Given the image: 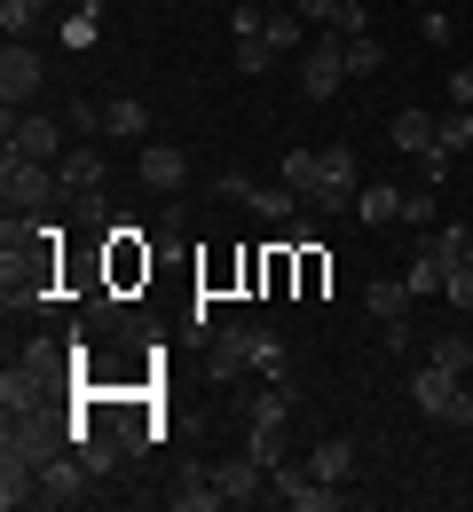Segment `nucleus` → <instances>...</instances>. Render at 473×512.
Returning <instances> with one entry per match:
<instances>
[{"instance_id":"0eeeda50","label":"nucleus","mask_w":473,"mask_h":512,"mask_svg":"<svg viewBox=\"0 0 473 512\" xmlns=\"http://www.w3.org/2000/svg\"><path fill=\"white\" fill-rule=\"evenodd\" d=\"M174 512H229V497H221V481H213L205 457H182V465H174Z\"/></svg>"},{"instance_id":"aec40b11","label":"nucleus","mask_w":473,"mask_h":512,"mask_svg":"<svg viewBox=\"0 0 473 512\" xmlns=\"http://www.w3.org/2000/svg\"><path fill=\"white\" fill-rule=\"evenodd\" d=\"M142 127H150V111H142L135 95H119V103H103V134H127V142H142Z\"/></svg>"},{"instance_id":"473e14b6","label":"nucleus","mask_w":473,"mask_h":512,"mask_svg":"<svg viewBox=\"0 0 473 512\" xmlns=\"http://www.w3.org/2000/svg\"><path fill=\"white\" fill-rule=\"evenodd\" d=\"M40 8H48V0H0V24H8V40H16V32H32V24H40Z\"/></svg>"},{"instance_id":"9d476101","label":"nucleus","mask_w":473,"mask_h":512,"mask_svg":"<svg viewBox=\"0 0 473 512\" xmlns=\"http://www.w3.org/2000/svg\"><path fill=\"white\" fill-rule=\"evenodd\" d=\"M87 481H95V473H87V457H79V449L48 457V465H40V505H79V497H87Z\"/></svg>"},{"instance_id":"c9c22d12","label":"nucleus","mask_w":473,"mask_h":512,"mask_svg":"<svg viewBox=\"0 0 473 512\" xmlns=\"http://www.w3.org/2000/svg\"><path fill=\"white\" fill-rule=\"evenodd\" d=\"M418 166H426V182H434V190H442V182H450V166H458V158H450V150H426V158H418Z\"/></svg>"},{"instance_id":"1a4fd4ad","label":"nucleus","mask_w":473,"mask_h":512,"mask_svg":"<svg viewBox=\"0 0 473 512\" xmlns=\"http://www.w3.org/2000/svg\"><path fill=\"white\" fill-rule=\"evenodd\" d=\"M40 79H48V64H40L32 48H16V40H8V56H0V103H8V111H24V103L40 95Z\"/></svg>"},{"instance_id":"7ed1b4c3","label":"nucleus","mask_w":473,"mask_h":512,"mask_svg":"<svg viewBox=\"0 0 473 512\" xmlns=\"http://www.w3.org/2000/svg\"><path fill=\"white\" fill-rule=\"evenodd\" d=\"M347 79H355V71H347V40H339V32H332V40H316V48L300 56V95H316V103H332Z\"/></svg>"},{"instance_id":"f03ea898","label":"nucleus","mask_w":473,"mask_h":512,"mask_svg":"<svg viewBox=\"0 0 473 512\" xmlns=\"http://www.w3.org/2000/svg\"><path fill=\"white\" fill-rule=\"evenodd\" d=\"M0 190H8V213H32V205H48L64 182H56L48 158H16V150H8V158H0Z\"/></svg>"},{"instance_id":"dca6fc26","label":"nucleus","mask_w":473,"mask_h":512,"mask_svg":"<svg viewBox=\"0 0 473 512\" xmlns=\"http://www.w3.org/2000/svg\"><path fill=\"white\" fill-rule=\"evenodd\" d=\"M284 190L292 197H324V150H292V158H284Z\"/></svg>"},{"instance_id":"2eb2a0df","label":"nucleus","mask_w":473,"mask_h":512,"mask_svg":"<svg viewBox=\"0 0 473 512\" xmlns=\"http://www.w3.org/2000/svg\"><path fill=\"white\" fill-rule=\"evenodd\" d=\"M308 473H316V481H347V473H355V442H347V434L316 442L308 449Z\"/></svg>"},{"instance_id":"e433bc0d","label":"nucleus","mask_w":473,"mask_h":512,"mask_svg":"<svg viewBox=\"0 0 473 512\" xmlns=\"http://www.w3.org/2000/svg\"><path fill=\"white\" fill-rule=\"evenodd\" d=\"M450 103H458V111H473V64L450 71Z\"/></svg>"},{"instance_id":"f3484780","label":"nucleus","mask_w":473,"mask_h":512,"mask_svg":"<svg viewBox=\"0 0 473 512\" xmlns=\"http://www.w3.org/2000/svg\"><path fill=\"white\" fill-rule=\"evenodd\" d=\"M426 253L442 260V268H458V260L473 253V229L466 221H434V229H426Z\"/></svg>"},{"instance_id":"6ab92c4d","label":"nucleus","mask_w":473,"mask_h":512,"mask_svg":"<svg viewBox=\"0 0 473 512\" xmlns=\"http://www.w3.org/2000/svg\"><path fill=\"white\" fill-rule=\"evenodd\" d=\"M324 197H355V150H347V142H332V150H324Z\"/></svg>"},{"instance_id":"412c9836","label":"nucleus","mask_w":473,"mask_h":512,"mask_svg":"<svg viewBox=\"0 0 473 512\" xmlns=\"http://www.w3.org/2000/svg\"><path fill=\"white\" fill-rule=\"evenodd\" d=\"M434 127H442V119H426V111H395V150H418V158H426V150H434Z\"/></svg>"},{"instance_id":"c85d7f7f","label":"nucleus","mask_w":473,"mask_h":512,"mask_svg":"<svg viewBox=\"0 0 473 512\" xmlns=\"http://www.w3.org/2000/svg\"><path fill=\"white\" fill-rule=\"evenodd\" d=\"M426 363H442V371H466V363H473V339H466V331H442Z\"/></svg>"},{"instance_id":"393cba45","label":"nucleus","mask_w":473,"mask_h":512,"mask_svg":"<svg viewBox=\"0 0 473 512\" xmlns=\"http://www.w3.org/2000/svg\"><path fill=\"white\" fill-rule=\"evenodd\" d=\"M442 276H450V268H442V260H434V253H426V245H418V253H410V268H403L410 300H418V292H442Z\"/></svg>"},{"instance_id":"7c9ffc66","label":"nucleus","mask_w":473,"mask_h":512,"mask_svg":"<svg viewBox=\"0 0 473 512\" xmlns=\"http://www.w3.org/2000/svg\"><path fill=\"white\" fill-rule=\"evenodd\" d=\"M379 64H387V48H379L371 32H355V40H347V71H355V79H371Z\"/></svg>"},{"instance_id":"72a5a7b5","label":"nucleus","mask_w":473,"mask_h":512,"mask_svg":"<svg viewBox=\"0 0 473 512\" xmlns=\"http://www.w3.org/2000/svg\"><path fill=\"white\" fill-rule=\"evenodd\" d=\"M284 410H292V394H284V386L253 394V426H284Z\"/></svg>"},{"instance_id":"c756f323","label":"nucleus","mask_w":473,"mask_h":512,"mask_svg":"<svg viewBox=\"0 0 473 512\" xmlns=\"http://www.w3.org/2000/svg\"><path fill=\"white\" fill-rule=\"evenodd\" d=\"M300 32H308V16H300V8H269V40H276V56H284V48H300Z\"/></svg>"},{"instance_id":"4468645a","label":"nucleus","mask_w":473,"mask_h":512,"mask_svg":"<svg viewBox=\"0 0 473 512\" xmlns=\"http://www.w3.org/2000/svg\"><path fill=\"white\" fill-rule=\"evenodd\" d=\"M292 8H300V16H308V24H332L339 40H355V32H371V24H363V8H355V0H292Z\"/></svg>"},{"instance_id":"bb28decb","label":"nucleus","mask_w":473,"mask_h":512,"mask_svg":"<svg viewBox=\"0 0 473 512\" xmlns=\"http://www.w3.org/2000/svg\"><path fill=\"white\" fill-rule=\"evenodd\" d=\"M269 56H276L269 24H261V32H237V71H269Z\"/></svg>"},{"instance_id":"39448f33","label":"nucleus","mask_w":473,"mask_h":512,"mask_svg":"<svg viewBox=\"0 0 473 512\" xmlns=\"http://www.w3.org/2000/svg\"><path fill=\"white\" fill-rule=\"evenodd\" d=\"M64 119H40V111H8V150H16V158H48V166H56V158H64L71 142H64Z\"/></svg>"},{"instance_id":"20e7f679","label":"nucleus","mask_w":473,"mask_h":512,"mask_svg":"<svg viewBox=\"0 0 473 512\" xmlns=\"http://www.w3.org/2000/svg\"><path fill=\"white\" fill-rule=\"evenodd\" d=\"M48 363H56V347H32V355L0 379V410H8V418H24V410L48 402Z\"/></svg>"},{"instance_id":"5701e85b","label":"nucleus","mask_w":473,"mask_h":512,"mask_svg":"<svg viewBox=\"0 0 473 512\" xmlns=\"http://www.w3.org/2000/svg\"><path fill=\"white\" fill-rule=\"evenodd\" d=\"M245 363H253L261 379H276V371H284V339H276V331H261V323H253V339H245Z\"/></svg>"},{"instance_id":"a878e982","label":"nucleus","mask_w":473,"mask_h":512,"mask_svg":"<svg viewBox=\"0 0 473 512\" xmlns=\"http://www.w3.org/2000/svg\"><path fill=\"white\" fill-rule=\"evenodd\" d=\"M355 213H363L371 229H387V221L403 213V197H395V190H355Z\"/></svg>"},{"instance_id":"423d86ee","label":"nucleus","mask_w":473,"mask_h":512,"mask_svg":"<svg viewBox=\"0 0 473 512\" xmlns=\"http://www.w3.org/2000/svg\"><path fill=\"white\" fill-rule=\"evenodd\" d=\"M213 481H221V497H229V505H261V497H276V489H269V465H261L253 449L213 457Z\"/></svg>"},{"instance_id":"f704fd0d","label":"nucleus","mask_w":473,"mask_h":512,"mask_svg":"<svg viewBox=\"0 0 473 512\" xmlns=\"http://www.w3.org/2000/svg\"><path fill=\"white\" fill-rule=\"evenodd\" d=\"M71 134H79V142H87V134H103V103H87V95H79V103H71V119H64Z\"/></svg>"},{"instance_id":"b1692460","label":"nucleus","mask_w":473,"mask_h":512,"mask_svg":"<svg viewBox=\"0 0 473 512\" xmlns=\"http://www.w3.org/2000/svg\"><path fill=\"white\" fill-rule=\"evenodd\" d=\"M434 150H450V158H466V150H473V111H458V103H450V119L434 127Z\"/></svg>"},{"instance_id":"f257e3e1","label":"nucleus","mask_w":473,"mask_h":512,"mask_svg":"<svg viewBox=\"0 0 473 512\" xmlns=\"http://www.w3.org/2000/svg\"><path fill=\"white\" fill-rule=\"evenodd\" d=\"M410 402H418L426 418H442V426H473V394L458 386V371H442V363H426V371L410 379Z\"/></svg>"},{"instance_id":"f8f14e48","label":"nucleus","mask_w":473,"mask_h":512,"mask_svg":"<svg viewBox=\"0 0 473 512\" xmlns=\"http://www.w3.org/2000/svg\"><path fill=\"white\" fill-rule=\"evenodd\" d=\"M245 339H253V323L229 316L221 331H213V355H205V371H213V379H237V371H253V363H245Z\"/></svg>"},{"instance_id":"4be33fe9","label":"nucleus","mask_w":473,"mask_h":512,"mask_svg":"<svg viewBox=\"0 0 473 512\" xmlns=\"http://www.w3.org/2000/svg\"><path fill=\"white\" fill-rule=\"evenodd\" d=\"M95 40H103V8H95V0H79V8L64 16V48H95Z\"/></svg>"},{"instance_id":"ddd939ff","label":"nucleus","mask_w":473,"mask_h":512,"mask_svg":"<svg viewBox=\"0 0 473 512\" xmlns=\"http://www.w3.org/2000/svg\"><path fill=\"white\" fill-rule=\"evenodd\" d=\"M103 174H111V166H103L95 142H71L64 158H56V182H64V190H103Z\"/></svg>"},{"instance_id":"a211bd4d","label":"nucleus","mask_w":473,"mask_h":512,"mask_svg":"<svg viewBox=\"0 0 473 512\" xmlns=\"http://www.w3.org/2000/svg\"><path fill=\"white\" fill-rule=\"evenodd\" d=\"M363 308H371L379 323L410 316V284H387V276H371V284H363Z\"/></svg>"},{"instance_id":"9b49d317","label":"nucleus","mask_w":473,"mask_h":512,"mask_svg":"<svg viewBox=\"0 0 473 512\" xmlns=\"http://www.w3.org/2000/svg\"><path fill=\"white\" fill-rule=\"evenodd\" d=\"M135 174H142V190H182V182H190V158H182L174 142H142Z\"/></svg>"},{"instance_id":"cd10ccee","label":"nucleus","mask_w":473,"mask_h":512,"mask_svg":"<svg viewBox=\"0 0 473 512\" xmlns=\"http://www.w3.org/2000/svg\"><path fill=\"white\" fill-rule=\"evenodd\" d=\"M403 221H410V229H434V221H442V205H434V182L403 190Z\"/></svg>"},{"instance_id":"6e6552de","label":"nucleus","mask_w":473,"mask_h":512,"mask_svg":"<svg viewBox=\"0 0 473 512\" xmlns=\"http://www.w3.org/2000/svg\"><path fill=\"white\" fill-rule=\"evenodd\" d=\"M8 457H24V465H48V457H64V434L40 418V410H24V418H8Z\"/></svg>"},{"instance_id":"2f4dec72","label":"nucleus","mask_w":473,"mask_h":512,"mask_svg":"<svg viewBox=\"0 0 473 512\" xmlns=\"http://www.w3.org/2000/svg\"><path fill=\"white\" fill-rule=\"evenodd\" d=\"M442 300H450V308H473V253L458 260L450 276H442Z\"/></svg>"}]
</instances>
